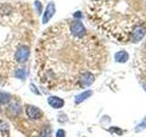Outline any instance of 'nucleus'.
<instances>
[{
	"label": "nucleus",
	"instance_id": "1",
	"mask_svg": "<svg viewBox=\"0 0 146 137\" xmlns=\"http://www.w3.org/2000/svg\"><path fill=\"white\" fill-rule=\"evenodd\" d=\"M107 49L79 18L49 26L35 48V70L49 90L70 91L90 86L103 70Z\"/></svg>",
	"mask_w": 146,
	"mask_h": 137
},
{
	"label": "nucleus",
	"instance_id": "2",
	"mask_svg": "<svg viewBox=\"0 0 146 137\" xmlns=\"http://www.w3.org/2000/svg\"><path fill=\"white\" fill-rule=\"evenodd\" d=\"M38 21L31 5L0 1V86L25 80Z\"/></svg>",
	"mask_w": 146,
	"mask_h": 137
},
{
	"label": "nucleus",
	"instance_id": "3",
	"mask_svg": "<svg viewBox=\"0 0 146 137\" xmlns=\"http://www.w3.org/2000/svg\"><path fill=\"white\" fill-rule=\"evenodd\" d=\"M86 16L114 42L137 43L146 35V0H89Z\"/></svg>",
	"mask_w": 146,
	"mask_h": 137
},
{
	"label": "nucleus",
	"instance_id": "4",
	"mask_svg": "<svg viewBox=\"0 0 146 137\" xmlns=\"http://www.w3.org/2000/svg\"><path fill=\"white\" fill-rule=\"evenodd\" d=\"M26 114L32 121H38L43 117L42 111L39 108L30 104L26 105Z\"/></svg>",
	"mask_w": 146,
	"mask_h": 137
},
{
	"label": "nucleus",
	"instance_id": "5",
	"mask_svg": "<svg viewBox=\"0 0 146 137\" xmlns=\"http://www.w3.org/2000/svg\"><path fill=\"white\" fill-rule=\"evenodd\" d=\"M140 51V56L138 59L140 61V68L143 71V74L146 78V41L143 43Z\"/></svg>",
	"mask_w": 146,
	"mask_h": 137
},
{
	"label": "nucleus",
	"instance_id": "6",
	"mask_svg": "<svg viewBox=\"0 0 146 137\" xmlns=\"http://www.w3.org/2000/svg\"><path fill=\"white\" fill-rule=\"evenodd\" d=\"M56 12V7H55V5L53 2H49L47 6V8H46V11L44 13V16H43V18H42V22L43 24H46V23H48L50 18L53 17V15Z\"/></svg>",
	"mask_w": 146,
	"mask_h": 137
},
{
	"label": "nucleus",
	"instance_id": "7",
	"mask_svg": "<svg viewBox=\"0 0 146 137\" xmlns=\"http://www.w3.org/2000/svg\"><path fill=\"white\" fill-rule=\"evenodd\" d=\"M48 103L51 106L53 109H60L64 106V100L57 97V96H50L48 98Z\"/></svg>",
	"mask_w": 146,
	"mask_h": 137
},
{
	"label": "nucleus",
	"instance_id": "8",
	"mask_svg": "<svg viewBox=\"0 0 146 137\" xmlns=\"http://www.w3.org/2000/svg\"><path fill=\"white\" fill-rule=\"evenodd\" d=\"M93 91L92 90H86L84 92L80 93V95H78L75 97V103L76 104H80L82 102H84L85 100H87L88 98H90L91 95H92Z\"/></svg>",
	"mask_w": 146,
	"mask_h": 137
},
{
	"label": "nucleus",
	"instance_id": "9",
	"mask_svg": "<svg viewBox=\"0 0 146 137\" xmlns=\"http://www.w3.org/2000/svg\"><path fill=\"white\" fill-rule=\"evenodd\" d=\"M128 59H129V55L126 51H119L115 54V61L117 62H120V63H124L128 61Z\"/></svg>",
	"mask_w": 146,
	"mask_h": 137
},
{
	"label": "nucleus",
	"instance_id": "10",
	"mask_svg": "<svg viewBox=\"0 0 146 137\" xmlns=\"http://www.w3.org/2000/svg\"><path fill=\"white\" fill-rule=\"evenodd\" d=\"M11 96L8 93H5L3 91H0V104H6L10 102Z\"/></svg>",
	"mask_w": 146,
	"mask_h": 137
},
{
	"label": "nucleus",
	"instance_id": "11",
	"mask_svg": "<svg viewBox=\"0 0 146 137\" xmlns=\"http://www.w3.org/2000/svg\"><path fill=\"white\" fill-rule=\"evenodd\" d=\"M145 128H146V116H145V118L143 120V122H141V123H139V124L135 127V131L137 132H139L143 131Z\"/></svg>",
	"mask_w": 146,
	"mask_h": 137
},
{
	"label": "nucleus",
	"instance_id": "12",
	"mask_svg": "<svg viewBox=\"0 0 146 137\" xmlns=\"http://www.w3.org/2000/svg\"><path fill=\"white\" fill-rule=\"evenodd\" d=\"M109 131H110V132L114 131V132H115V134H119V135H121V134H122V130H121L120 128H117V127H111Z\"/></svg>",
	"mask_w": 146,
	"mask_h": 137
},
{
	"label": "nucleus",
	"instance_id": "13",
	"mask_svg": "<svg viewBox=\"0 0 146 137\" xmlns=\"http://www.w3.org/2000/svg\"><path fill=\"white\" fill-rule=\"evenodd\" d=\"M56 137H65V131L62 129L58 130L57 134H56Z\"/></svg>",
	"mask_w": 146,
	"mask_h": 137
},
{
	"label": "nucleus",
	"instance_id": "14",
	"mask_svg": "<svg viewBox=\"0 0 146 137\" xmlns=\"http://www.w3.org/2000/svg\"><path fill=\"white\" fill-rule=\"evenodd\" d=\"M30 89H31V90L33 91V92L35 93V94H36V95H39V91L36 90V86L34 85V84H30Z\"/></svg>",
	"mask_w": 146,
	"mask_h": 137
},
{
	"label": "nucleus",
	"instance_id": "15",
	"mask_svg": "<svg viewBox=\"0 0 146 137\" xmlns=\"http://www.w3.org/2000/svg\"><path fill=\"white\" fill-rule=\"evenodd\" d=\"M5 126H6V123H4L1 120H0V132H2Z\"/></svg>",
	"mask_w": 146,
	"mask_h": 137
},
{
	"label": "nucleus",
	"instance_id": "16",
	"mask_svg": "<svg viewBox=\"0 0 146 137\" xmlns=\"http://www.w3.org/2000/svg\"><path fill=\"white\" fill-rule=\"evenodd\" d=\"M145 90H146V87H145Z\"/></svg>",
	"mask_w": 146,
	"mask_h": 137
}]
</instances>
